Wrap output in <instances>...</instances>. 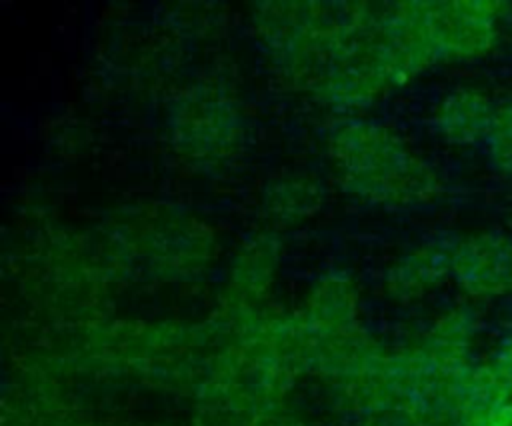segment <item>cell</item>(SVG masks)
<instances>
[]
</instances>
